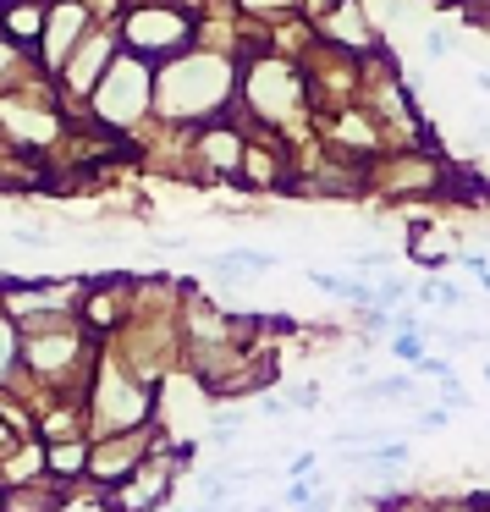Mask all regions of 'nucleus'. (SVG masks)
I'll use <instances>...</instances> for the list:
<instances>
[{"mask_svg":"<svg viewBox=\"0 0 490 512\" xmlns=\"http://www.w3.org/2000/svg\"><path fill=\"white\" fill-rule=\"evenodd\" d=\"M149 105H155V72H149L144 56H111V67L100 72V83H94V111L105 116V122L127 127L133 116H144Z\"/></svg>","mask_w":490,"mask_h":512,"instance_id":"obj_1","label":"nucleus"},{"mask_svg":"<svg viewBox=\"0 0 490 512\" xmlns=\"http://www.w3.org/2000/svg\"><path fill=\"white\" fill-rule=\"evenodd\" d=\"M193 39V17L177 12V6H133L122 17V45L127 56H144V61H171L182 56Z\"/></svg>","mask_w":490,"mask_h":512,"instance_id":"obj_2","label":"nucleus"},{"mask_svg":"<svg viewBox=\"0 0 490 512\" xmlns=\"http://www.w3.org/2000/svg\"><path fill=\"white\" fill-rule=\"evenodd\" d=\"M325 34L347 39L353 50H369V45H375V34L364 28V12H358V0H336V17H325Z\"/></svg>","mask_w":490,"mask_h":512,"instance_id":"obj_3","label":"nucleus"},{"mask_svg":"<svg viewBox=\"0 0 490 512\" xmlns=\"http://www.w3.org/2000/svg\"><path fill=\"white\" fill-rule=\"evenodd\" d=\"M45 12H50V6H39V0H12L0 23H6V34H12V39L39 45V34H45Z\"/></svg>","mask_w":490,"mask_h":512,"instance_id":"obj_4","label":"nucleus"},{"mask_svg":"<svg viewBox=\"0 0 490 512\" xmlns=\"http://www.w3.org/2000/svg\"><path fill=\"white\" fill-rule=\"evenodd\" d=\"M364 402H375V397H413V380L408 375H386V380H364V391H358Z\"/></svg>","mask_w":490,"mask_h":512,"instance_id":"obj_5","label":"nucleus"},{"mask_svg":"<svg viewBox=\"0 0 490 512\" xmlns=\"http://www.w3.org/2000/svg\"><path fill=\"white\" fill-rule=\"evenodd\" d=\"M391 353H397L402 364H413V358H424V336L419 331H397L391 336Z\"/></svg>","mask_w":490,"mask_h":512,"instance_id":"obj_6","label":"nucleus"},{"mask_svg":"<svg viewBox=\"0 0 490 512\" xmlns=\"http://www.w3.org/2000/svg\"><path fill=\"white\" fill-rule=\"evenodd\" d=\"M12 243H17V248H56V237H50V232H34V226H12Z\"/></svg>","mask_w":490,"mask_h":512,"instance_id":"obj_7","label":"nucleus"},{"mask_svg":"<svg viewBox=\"0 0 490 512\" xmlns=\"http://www.w3.org/2000/svg\"><path fill=\"white\" fill-rule=\"evenodd\" d=\"M424 56H430V61L452 56V34H446V28H430V39H424Z\"/></svg>","mask_w":490,"mask_h":512,"instance_id":"obj_8","label":"nucleus"},{"mask_svg":"<svg viewBox=\"0 0 490 512\" xmlns=\"http://www.w3.org/2000/svg\"><path fill=\"white\" fill-rule=\"evenodd\" d=\"M287 408H298V413H314V408H320V386H298V391L287 397Z\"/></svg>","mask_w":490,"mask_h":512,"instance_id":"obj_9","label":"nucleus"},{"mask_svg":"<svg viewBox=\"0 0 490 512\" xmlns=\"http://www.w3.org/2000/svg\"><path fill=\"white\" fill-rule=\"evenodd\" d=\"M309 501H314V485H309V479H292V485H287V507H309Z\"/></svg>","mask_w":490,"mask_h":512,"instance_id":"obj_10","label":"nucleus"},{"mask_svg":"<svg viewBox=\"0 0 490 512\" xmlns=\"http://www.w3.org/2000/svg\"><path fill=\"white\" fill-rule=\"evenodd\" d=\"M78 463H83L78 446H56V452H50V468H78Z\"/></svg>","mask_w":490,"mask_h":512,"instance_id":"obj_11","label":"nucleus"},{"mask_svg":"<svg viewBox=\"0 0 490 512\" xmlns=\"http://www.w3.org/2000/svg\"><path fill=\"white\" fill-rule=\"evenodd\" d=\"M259 413H265V419H281V413H287V402H281V397H265V402H259Z\"/></svg>","mask_w":490,"mask_h":512,"instance_id":"obj_12","label":"nucleus"},{"mask_svg":"<svg viewBox=\"0 0 490 512\" xmlns=\"http://www.w3.org/2000/svg\"><path fill=\"white\" fill-rule=\"evenodd\" d=\"M446 424V413L441 408H430V413H419V430H441Z\"/></svg>","mask_w":490,"mask_h":512,"instance_id":"obj_13","label":"nucleus"},{"mask_svg":"<svg viewBox=\"0 0 490 512\" xmlns=\"http://www.w3.org/2000/svg\"><path fill=\"white\" fill-rule=\"evenodd\" d=\"M474 83H479V89L490 94V67H479V72H474Z\"/></svg>","mask_w":490,"mask_h":512,"instance_id":"obj_14","label":"nucleus"},{"mask_svg":"<svg viewBox=\"0 0 490 512\" xmlns=\"http://www.w3.org/2000/svg\"><path fill=\"white\" fill-rule=\"evenodd\" d=\"M485 380H490V364H485Z\"/></svg>","mask_w":490,"mask_h":512,"instance_id":"obj_15","label":"nucleus"}]
</instances>
